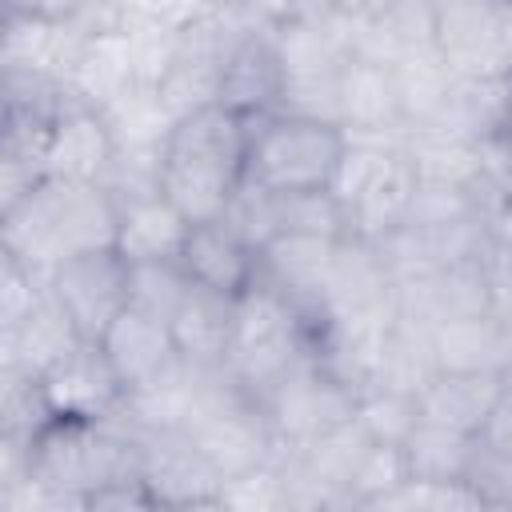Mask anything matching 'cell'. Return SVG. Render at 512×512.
<instances>
[{
    "instance_id": "obj_3",
    "label": "cell",
    "mask_w": 512,
    "mask_h": 512,
    "mask_svg": "<svg viewBox=\"0 0 512 512\" xmlns=\"http://www.w3.org/2000/svg\"><path fill=\"white\" fill-rule=\"evenodd\" d=\"M348 152V132L336 120L304 112L252 116L248 180L272 192L332 188V176Z\"/></svg>"
},
{
    "instance_id": "obj_14",
    "label": "cell",
    "mask_w": 512,
    "mask_h": 512,
    "mask_svg": "<svg viewBox=\"0 0 512 512\" xmlns=\"http://www.w3.org/2000/svg\"><path fill=\"white\" fill-rule=\"evenodd\" d=\"M392 292H396V276H392L384 252L376 248V240L344 236L332 252V264H328V276L320 288L324 312L336 320L392 316Z\"/></svg>"
},
{
    "instance_id": "obj_25",
    "label": "cell",
    "mask_w": 512,
    "mask_h": 512,
    "mask_svg": "<svg viewBox=\"0 0 512 512\" xmlns=\"http://www.w3.org/2000/svg\"><path fill=\"white\" fill-rule=\"evenodd\" d=\"M112 152L116 144H112L104 116L96 108L76 104L52 128L48 148H44V168L48 176H64V180H100Z\"/></svg>"
},
{
    "instance_id": "obj_39",
    "label": "cell",
    "mask_w": 512,
    "mask_h": 512,
    "mask_svg": "<svg viewBox=\"0 0 512 512\" xmlns=\"http://www.w3.org/2000/svg\"><path fill=\"white\" fill-rule=\"evenodd\" d=\"M480 440H488L492 448H500V452L512 456V380L504 384V392H500V400H496L488 424L480 428Z\"/></svg>"
},
{
    "instance_id": "obj_8",
    "label": "cell",
    "mask_w": 512,
    "mask_h": 512,
    "mask_svg": "<svg viewBox=\"0 0 512 512\" xmlns=\"http://www.w3.org/2000/svg\"><path fill=\"white\" fill-rule=\"evenodd\" d=\"M244 24L200 4V12L192 20H184L180 36H176V52L160 76V96L172 108V116L196 112L204 104H220V76H224V60L228 48L236 40Z\"/></svg>"
},
{
    "instance_id": "obj_1",
    "label": "cell",
    "mask_w": 512,
    "mask_h": 512,
    "mask_svg": "<svg viewBox=\"0 0 512 512\" xmlns=\"http://www.w3.org/2000/svg\"><path fill=\"white\" fill-rule=\"evenodd\" d=\"M252 116L228 104H204L176 116L160 148V188L188 220L224 216L248 180Z\"/></svg>"
},
{
    "instance_id": "obj_26",
    "label": "cell",
    "mask_w": 512,
    "mask_h": 512,
    "mask_svg": "<svg viewBox=\"0 0 512 512\" xmlns=\"http://www.w3.org/2000/svg\"><path fill=\"white\" fill-rule=\"evenodd\" d=\"M120 208V228H116V248L128 260H164V256H180V244L188 236V216L164 196V192H148L136 196Z\"/></svg>"
},
{
    "instance_id": "obj_11",
    "label": "cell",
    "mask_w": 512,
    "mask_h": 512,
    "mask_svg": "<svg viewBox=\"0 0 512 512\" xmlns=\"http://www.w3.org/2000/svg\"><path fill=\"white\" fill-rule=\"evenodd\" d=\"M484 308H492V268L480 260L404 276L396 280V292H392V316L424 332H436Z\"/></svg>"
},
{
    "instance_id": "obj_32",
    "label": "cell",
    "mask_w": 512,
    "mask_h": 512,
    "mask_svg": "<svg viewBox=\"0 0 512 512\" xmlns=\"http://www.w3.org/2000/svg\"><path fill=\"white\" fill-rule=\"evenodd\" d=\"M356 424L368 432L372 444L400 448L420 424V396L392 392V388H364L356 404Z\"/></svg>"
},
{
    "instance_id": "obj_37",
    "label": "cell",
    "mask_w": 512,
    "mask_h": 512,
    "mask_svg": "<svg viewBox=\"0 0 512 512\" xmlns=\"http://www.w3.org/2000/svg\"><path fill=\"white\" fill-rule=\"evenodd\" d=\"M204 4L252 28H280L296 8V0H204Z\"/></svg>"
},
{
    "instance_id": "obj_18",
    "label": "cell",
    "mask_w": 512,
    "mask_h": 512,
    "mask_svg": "<svg viewBox=\"0 0 512 512\" xmlns=\"http://www.w3.org/2000/svg\"><path fill=\"white\" fill-rule=\"evenodd\" d=\"M344 236H312V232H280L260 248V284H272L296 304L324 308L320 288L332 264V252Z\"/></svg>"
},
{
    "instance_id": "obj_23",
    "label": "cell",
    "mask_w": 512,
    "mask_h": 512,
    "mask_svg": "<svg viewBox=\"0 0 512 512\" xmlns=\"http://www.w3.org/2000/svg\"><path fill=\"white\" fill-rule=\"evenodd\" d=\"M84 336L76 332L64 304L52 296V288L40 296V304L8 332H0V368H24L40 376L60 356H68Z\"/></svg>"
},
{
    "instance_id": "obj_20",
    "label": "cell",
    "mask_w": 512,
    "mask_h": 512,
    "mask_svg": "<svg viewBox=\"0 0 512 512\" xmlns=\"http://www.w3.org/2000/svg\"><path fill=\"white\" fill-rule=\"evenodd\" d=\"M236 304L240 300H232L224 292L192 284L188 296L180 300L176 316L168 320L176 352L200 368H224L232 336H236Z\"/></svg>"
},
{
    "instance_id": "obj_33",
    "label": "cell",
    "mask_w": 512,
    "mask_h": 512,
    "mask_svg": "<svg viewBox=\"0 0 512 512\" xmlns=\"http://www.w3.org/2000/svg\"><path fill=\"white\" fill-rule=\"evenodd\" d=\"M192 280L184 272V264L176 256H164V260H132V308L156 316V320H172L180 300L188 296Z\"/></svg>"
},
{
    "instance_id": "obj_35",
    "label": "cell",
    "mask_w": 512,
    "mask_h": 512,
    "mask_svg": "<svg viewBox=\"0 0 512 512\" xmlns=\"http://www.w3.org/2000/svg\"><path fill=\"white\" fill-rule=\"evenodd\" d=\"M48 292V276L20 264L12 252L0 248V332L16 328Z\"/></svg>"
},
{
    "instance_id": "obj_17",
    "label": "cell",
    "mask_w": 512,
    "mask_h": 512,
    "mask_svg": "<svg viewBox=\"0 0 512 512\" xmlns=\"http://www.w3.org/2000/svg\"><path fill=\"white\" fill-rule=\"evenodd\" d=\"M352 52L380 64H400L436 52L432 0H392L368 8L364 16L352 20Z\"/></svg>"
},
{
    "instance_id": "obj_5",
    "label": "cell",
    "mask_w": 512,
    "mask_h": 512,
    "mask_svg": "<svg viewBox=\"0 0 512 512\" xmlns=\"http://www.w3.org/2000/svg\"><path fill=\"white\" fill-rule=\"evenodd\" d=\"M184 432L224 472V480L248 468H260L280 452V440L268 424L264 404L240 380H232L228 368H212L196 408L184 420Z\"/></svg>"
},
{
    "instance_id": "obj_30",
    "label": "cell",
    "mask_w": 512,
    "mask_h": 512,
    "mask_svg": "<svg viewBox=\"0 0 512 512\" xmlns=\"http://www.w3.org/2000/svg\"><path fill=\"white\" fill-rule=\"evenodd\" d=\"M440 372L436 364V348H432V332L416 328V324H404L392 316L388 332H384V344H380V356H376V372H372V384L368 388H392V392H408V396H420L424 384Z\"/></svg>"
},
{
    "instance_id": "obj_21",
    "label": "cell",
    "mask_w": 512,
    "mask_h": 512,
    "mask_svg": "<svg viewBox=\"0 0 512 512\" xmlns=\"http://www.w3.org/2000/svg\"><path fill=\"white\" fill-rule=\"evenodd\" d=\"M68 92L84 108H104L116 100L128 84H136V64H132V44L124 28H96L84 32L68 72H64Z\"/></svg>"
},
{
    "instance_id": "obj_15",
    "label": "cell",
    "mask_w": 512,
    "mask_h": 512,
    "mask_svg": "<svg viewBox=\"0 0 512 512\" xmlns=\"http://www.w3.org/2000/svg\"><path fill=\"white\" fill-rule=\"evenodd\" d=\"M220 104L240 116H268L284 104V64L276 48V28L244 24L228 48L220 76Z\"/></svg>"
},
{
    "instance_id": "obj_36",
    "label": "cell",
    "mask_w": 512,
    "mask_h": 512,
    "mask_svg": "<svg viewBox=\"0 0 512 512\" xmlns=\"http://www.w3.org/2000/svg\"><path fill=\"white\" fill-rule=\"evenodd\" d=\"M220 508H288L280 468L268 460L240 476H228L224 492H220Z\"/></svg>"
},
{
    "instance_id": "obj_10",
    "label": "cell",
    "mask_w": 512,
    "mask_h": 512,
    "mask_svg": "<svg viewBox=\"0 0 512 512\" xmlns=\"http://www.w3.org/2000/svg\"><path fill=\"white\" fill-rule=\"evenodd\" d=\"M136 436L144 484L156 508H220L224 472L196 448L184 428H136Z\"/></svg>"
},
{
    "instance_id": "obj_31",
    "label": "cell",
    "mask_w": 512,
    "mask_h": 512,
    "mask_svg": "<svg viewBox=\"0 0 512 512\" xmlns=\"http://www.w3.org/2000/svg\"><path fill=\"white\" fill-rule=\"evenodd\" d=\"M472 440L468 432H456L448 424H436V420H424L412 428V436L400 444V456H404V472L412 480H460L464 476V464H468V452H472Z\"/></svg>"
},
{
    "instance_id": "obj_13",
    "label": "cell",
    "mask_w": 512,
    "mask_h": 512,
    "mask_svg": "<svg viewBox=\"0 0 512 512\" xmlns=\"http://www.w3.org/2000/svg\"><path fill=\"white\" fill-rule=\"evenodd\" d=\"M176 260L184 264L192 284L224 292L232 300L248 296L260 284V248L244 240L224 216L192 220Z\"/></svg>"
},
{
    "instance_id": "obj_41",
    "label": "cell",
    "mask_w": 512,
    "mask_h": 512,
    "mask_svg": "<svg viewBox=\"0 0 512 512\" xmlns=\"http://www.w3.org/2000/svg\"><path fill=\"white\" fill-rule=\"evenodd\" d=\"M496 148H500V156H504V164L512 168V112H508V124H504V132H500V140H492Z\"/></svg>"
},
{
    "instance_id": "obj_2",
    "label": "cell",
    "mask_w": 512,
    "mask_h": 512,
    "mask_svg": "<svg viewBox=\"0 0 512 512\" xmlns=\"http://www.w3.org/2000/svg\"><path fill=\"white\" fill-rule=\"evenodd\" d=\"M120 208L100 180L44 176L20 204L0 212V248L40 276L76 252L116 244Z\"/></svg>"
},
{
    "instance_id": "obj_27",
    "label": "cell",
    "mask_w": 512,
    "mask_h": 512,
    "mask_svg": "<svg viewBox=\"0 0 512 512\" xmlns=\"http://www.w3.org/2000/svg\"><path fill=\"white\" fill-rule=\"evenodd\" d=\"M404 148L412 156V168L420 184H452V188H476L484 184V144L468 140L452 128H416L404 132Z\"/></svg>"
},
{
    "instance_id": "obj_24",
    "label": "cell",
    "mask_w": 512,
    "mask_h": 512,
    "mask_svg": "<svg viewBox=\"0 0 512 512\" xmlns=\"http://www.w3.org/2000/svg\"><path fill=\"white\" fill-rule=\"evenodd\" d=\"M508 380L512 376H492V372H436L420 392V416L480 436Z\"/></svg>"
},
{
    "instance_id": "obj_4",
    "label": "cell",
    "mask_w": 512,
    "mask_h": 512,
    "mask_svg": "<svg viewBox=\"0 0 512 512\" xmlns=\"http://www.w3.org/2000/svg\"><path fill=\"white\" fill-rule=\"evenodd\" d=\"M420 176L404 140L348 136V152L332 176V192L348 216V232L364 240H384L408 220Z\"/></svg>"
},
{
    "instance_id": "obj_38",
    "label": "cell",
    "mask_w": 512,
    "mask_h": 512,
    "mask_svg": "<svg viewBox=\"0 0 512 512\" xmlns=\"http://www.w3.org/2000/svg\"><path fill=\"white\" fill-rule=\"evenodd\" d=\"M92 4L96 0H4V12H24V16L72 24V20H84L92 12Z\"/></svg>"
},
{
    "instance_id": "obj_12",
    "label": "cell",
    "mask_w": 512,
    "mask_h": 512,
    "mask_svg": "<svg viewBox=\"0 0 512 512\" xmlns=\"http://www.w3.org/2000/svg\"><path fill=\"white\" fill-rule=\"evenodd\" d=\"M40 388L56 416L72 420H108L124 408L128 388L112 368L100 340H80L68 356L40 372Z\"/></svg>"
},
{
    "instance_id": "obj_9",
    "label": "cell",
    "mask_w": 512,
    "mask_h": 512,
    "mask_svg": "<svg viewBox=\"0 0 512 512\" xmlns=\"http://www.w3.org/2000/svg\"><path fill=\"white\" fill-rule=\"evenodd\" d=\"M48 288L72 316L76 332L84 340H100L132 300V260L116 244L88 248L56 264Z\"/></svg>"
},
{
    "instance_id": "obj_22",
    "label": "cell",
    "mask_w": 512,
    "mask_h": 512,
    "mask_svg": "<svg viewBox=\"0 0 512 512\" xmlns=\"http://www.w3.org/2000/svg\"><path fill=\"white\" fill-rule=\"evenodd\" d=\"M100 348L108 352V360L120 372L128 392L148 384L152 376H160L180 356L176 344H172V328L164 320L132 308V304L108 324V332L100 336Z\"/></svg>"
},
{
    "instance_id": "obj_34",
    "label": "cell",
    "mask_w": 512,
    "mask_h": 512,
    "mask_svg": "<svg viewBox=\"0 0 512 512\" xmlns=\"http://www.w3.org/2000/svg\"><path fill=\"white\" fill-rule=\"evenodd\" d=\"M460 484L476 496L480 508H512V456L476 436Z\"/></svg>"
},
{
    "instance_id": "obj_6",
    "label": "cell",
    "mask_w": 512,
    "mask_h": 512,
    "mask_svg": "<svg viewBox=\"0 0 512 512\" xmlns=\"http://www.w3.org/2000/svg\"><path fill=\"white\" fill-rule=\"evenodd\" d=\"M268 424L280 440V448L308 444L356 416L360 388H352L344 376H336L328 364L316 356L296 364L288 376H280L264 396H260Z\"/></svg>"
},
{
    "instance_id": "obj_40",
    "label": "cell",
    "mask_w": 512,
    "mask_h": 512,
    "mask_svg": "<svg viewBox=\"0 0 512 512\" xmlns=\"http://www.w3.org/2000/svg\"><path fill=\"white\" fill-rule=\"evenodd\" d=\"M492 308L504 316V324L512 328V268L492 276Z\"/></svg>"
},
{
    "instance_id": "obj_7",
    "label": "cell",
    "mask_w": 512,
    "mask_h": 512,
    "mask_svg": "<svg viewBox=\"0 0 512 512\" xmlns=\"http://www.w3.org/2000/svg\"><path fill=\"white\" fill-rule=\"evenodd\" d=\"M432 32L456 76H512V0H432Z\"/></svg>"
},
{
    "instance_id": "obj_16",
    "label": "cell",
    "mask_w": 512,
    "mask_h": 512,
    "mask_svg": "<svg viewBox=\"0 0 512 512\" xmlns=\"http://www.w3.org/2000/svg\"><path fill=\"white\" fill-rule=\"evenodd\" d=\"M336 124H344L348 136H384L404 140V120L396 104V80L392 68L368 56H352L340 76L336 96Z\"/></svg>"
},
{
    "instance_id": "obj_28",
    "label": "cell",
    "mask_w": 512,
    "mask_h": 512,
    "mask_svg": "<svg viewBox=\"0 0 512 512\" xmlns=\"http://www.w3.org/2000/svg\"><path fill=\"white\" fill-rule=\"evenodd\" d=\"M96 112L104 116V124L112 132V144L120 152H160L168 132H172V124H176V116L164 104L160 88L144 84V80L128 84L116 100H108Z\"/></svg>"
},
{
    "instance_id": "obj_29",
    "label": "cell",
    "mask_w": 512,
    "mask_h": 512,
    "mask_svg": "<svg viewBox=\"0 0 512 512\" xmlns=\"http://www.w3.org/2000/svg\"><path fill=\"white\" fill-rule=\"evenodd\" d=\"M388 68H392V80H396V104H400L404 132L440 124L444 108H448V96H452V84H456V72L444 64V56L424 52V56H412V60H400V64H388Z\"/></svg>"
},
{
    "instance_id": "obj_19",
    "label": "cell",
    "mask_w": 512,
    "mask_h": 512,
    "mask_svg": "<svg viewBox=\"0 0 512 512\" xmlns=\"http://www.w3.org/2000/svg\"><path fill=\"white\" fill-rule=\"evenodd\" d=\"M440 372H492L512 376V328L496 308L460 316L432 332Z\"/></svg>"
}]
</instances>
